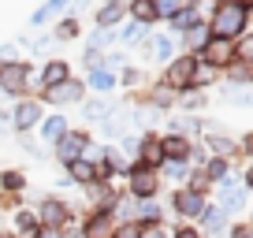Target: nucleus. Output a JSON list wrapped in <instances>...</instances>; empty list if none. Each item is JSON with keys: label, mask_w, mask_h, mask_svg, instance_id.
<instances>
[{"label": "nucleus", "mask_w": 253, "mask_h": 238, "mask_svg": "<svg viewBox=\"0 0 253 238\" xmlns=\"http://www.w3.org/2000/svg\"><path fill=\"white\" fill-rule=\"evenodd\" d=\"M246 23H250V15H246L242 4L220 0V8H216V15H212V34L216 38H235V34L246 30Z\"/></svg>", "instance_id": "nucleus-1"}, {"label": "nucleus", "mask_w": 253, "mask_h": 238, "mask_svg": "<svg viewBox=\"0 0 253 238\" xmlns=\"http://www.w3.org/2000/svg\"><path fill=\"white\" fill-rule=\"evenodd\" d=\"M30 86V64L15 60V64H0V93L4 97H23Z\"/></svg>", "instance_id": "nucleus-2"}, {"label": "nucleus", "mask_w": 253, "mask_h": 238, "mask_svg": "<svg viewBox=\"0 0 253 238\" xmlns=\"http://www.w3.org/2000/svg\"><path fill=\"white\" fill-rule=\"evenodd\" d=\"M194 71H198V56H179V60H168L164 86H168V89H190V86H194Z\"/></svg>", "instance_id": "nucleus-3"}, {"label": "nucleus", "mask_w": 253, "mask_h": 238, "mask_svg": "<svg viewBox=\"0 0 253 238\" xmlns=\"http://www.w3.org/2000/svg\"><path fill=\"white\" fill-rule=\"evenodd\" d=\"M8 119L15 123V130H19V134H26L30 127H38L41 119H45V116H41V101H30V97H23V101H19L15 108L8 112Z\"/></svg>", "instance_id": "nucleus-4"}, {"label": "nucleus", "mask_w": 253, "mask_h": 238, "mask_svg": "<svg viewBox=\"0 0 253 238\" xmlns=\"http://www.w3.org/2000/svg\"><path fill=\"white\" fill-rule=\"evenodd\" d=\"M231 56H235V45H231V38H209V45L201 48V64L209 67H227L231 64Z\"/></svg>", "instance_id": "nucleus-5"}, {"label": "nucleus", "mask_w": 253, "mask_h": 238, "mask_svg": "<svg viewBox=\"0 0 253 238\" xmlns=\"http://www.w3.org/2000/svg\"><path fill=\"white\" fill-rule=\"evenodd\" d=\"M56 145H60V149H56V157H60L63 164H71V160L82 157V149L89 145V138H86V134H71V130H67V134H63Z\"/></svg>", "instance_id": "nucleus-6"}, {"label": "nucleus", "mask_w": 253, "mask_h": 238, "mask_svg": "<svg viewBox=\"0 0 253 238\" xmlns=\"http://www.w3.org/2000/svg\"><path fill=\"white\" fill-rule=\"evenodd\" d=\"M41 93H45V101H48V104H67V101H82V82L67 79V82H60V86H52V89H41Z\"/></svg>", "instance_id": "nucleus-7"}, {"label": "nucleus", "mask_w": 253, "mask_h": 238, "mask_svg": "<svg viewBox=\"0 0 253 238\" xmlns=\"http://www.w3.org/2000/svg\"><path fill=\"white\" fill-rule=\"evenodd\" d=\"M171 205L179 208L182 216H201V212H205V198H201L198 190H179L171 198Z\"/></svg>", "instance_id": "nucleus-8"}, {"label": "nucleus", "mask_w": 253, "mask_h": 238, "mask_svg": "<svg viewBox=\"0 0 253 238\" xmlns=\"http://www.w3.org/2000/svg\"><path fill=\"white\" fill-rule=\"evenodd\" d=\"M71 79V67L63 64V60H48L45 67H41V89H52V86H60V82H67Z\"/></svg>", "instance_id": "nucleus-9"}, {"label": "nucleus", "mask_w": 253, "mask_h": 238, "mask_svg": "<svg viewBox=\"0 0 253 238\" xmlns=\"http://www.w3.org/2000/svg\"><path fill=\"white\" fill-rule=\"evenodd\" d=\"M67 171H71V175H67V183H97V179H101V171H97V167L93 164H89V160H71V164H67Z\"/></svg>", "instance_id": "nucleus-10"}, {"label": "nucleus", "mask_w": 253, "mask_h": 238, "mask_svg": "<svg viewBox=\"0 0 253 238\" xmlns=\"http://www.w3.org/2000/svg\"><path fill=\"white\" fill-rule=\"evenodd\" d=\"M130 190H134L138 198H153V194H157V175L145 171V167H134V171H130Z\"/></svg>", "instance_id": "nucleus-11"}, {"label": "nucleus", "mask_w": 253, "mask_h": 238, "mask_svg": "<svg viewBox=\"0 0 253 238\" xmlns=\"http://www.w3.org/2000/svg\"><path fill=\"white\" fill-rule=\"evenodd\" d=\"M160 149H164V164H168V160H179V164H182V160L190 157V142H186L182 134L160 138Z\"/></svg>", "instance_id": "nucleus-12"}, {"label": "nucleus", "mask_w": 253, "mask_h": 238, "mask_svg": "<svg viewBox=\"0 0 253 238\" xmlns=\"http://www.w3.org/2000/svg\"><path fill=\"white\" fill-rule=\"evenodd\" d=\"M138 164H142L145 171H149V167H160V164H164V149H160V138H145V142H142Z\"/></svg>", "instance_id": "nucleus-13"}, {"label": "nucleus", "mask_w": 253, "mask_h": 238, "mask_svg": "<svg viewBox=\"0 0 253 238\" xmlns=\"http://www.w3.org/2000/svg\"><path fill=\"white\" fill-rule=\"evenodd\" d=\"M123 11H126V4H123V0H108V4H104V8L97 11V26H101V30H112V26H116L119 19H123Z\"/></svg>", "instance_id": "nucleus-14"}, {"label": "nucleus", "mask_w": 253, "mask_h": 238, "mask_svg": "<svg viewBox=\"0 0 253 238\" xmlns=\"http://www.w3.org/2000/svg\"><path fill=\"white\" fill-rule=\"evenodd\" d=\"M67 134V119L56 112V116H48V119H41V138L45 142H60V138Z\"/></svg>", "instance_id": "nucleus-15"}, {"label": "nucleus", "mask_w": 253, "mask_h": 238, "mask_svg": "<svg viewBox=\"0 0 253 238\" xmlns=\"http://www.w3.org/2000/svg\"><path fill=\"white\" fill-rule=\"evenodd\" d=\"M38 223H45V227H56L60 231V223H63V205L60 201H41V212H38Z\"/></svg>", "instance_id": "nucleus-16"}, {"label": "nucleus", "mask_w": 253, "mask_h": 238, "mask_svg": "<svg viewBox=\"0 0 253 238\" xmlns=\"http://www.w3.org/2000/svg\"><path fill=\"white\" fill-rule=\"evenodd\" d=\"M86 238H112V223H108V208H101L97 216L86 220Z\"/></svg>", "instance_id": "nucleus-17"}, {"label": "nucleus", "mask_w": 253, "mask_h": 238, "mask_svg": "<svg viewBox=\"0 0 253 238\" xmlns=\"http://www.w3.org/2000/svg\"><path fill=\"white\" fill-rule=\"evenodd\" d=\"M130 15H134L138 26L157 23V8H153V0H130Z\"/></svg>", "instance_id": "nucleus-18"}, {"label": "nucleus", "mask_w": 253, "mask_h": 238, "mask_svg": "<svg viewBox=\"0 0 253 238\" xmlns=\"http://www.w3.org/2000/svg\"><path fill=\"white\" fill-rule=\"evenodd\" d=\"M15 231H19V238H38L41 235V223H38V216H34V212H19L15 216Z\"/></svg>", "instance_id": "nucleus-19"}, {"label": "nucleus", "mask_w": 253, "mask_h": 238, "mask_svg": "<svg viewBox=\"0 0 253 238\" xmlns=\"http://www.w3.org/2000/svg\"><path fill=\"white\" fill-rule=\"evenodd\" d=\"M223 212H231V208H242V201H246V190H238L235 186V179H223Z\"/></svg>", "instance_id": "nucleus-20"}, {"label": "nucleus", "mask_w": 253, "mask_h": 238, "mask_svg": "<svg viewBox=\"0 0 253 238\" xmlns=\"http://www.w3.org/2000/svg\"><path fill=\"white\" fill-rule=\"evenodd\" d=\"M89 82H93V89H97V93H104V97H108L112 89H116V75H112V71H104V67L89 71Z\"/></svg>", "instance_id": "nucleus-21"}, {"label": "nucleus", "mask_w": 253, "mask_h": 238, "mask_svg": "<svg viewBox=\"0 0 253 238\" xmlns=\"http://www.w3.org/2000/svg\"><path fill=\"white\" fill-rule=\"evenodd\" d=\"M23 186H26V175L23 171H15V167L0 171V190H4V194H15V190H23Z\"/></svg>", "instance_id": "nucleus-22"}, {"label": "nucleus", "mask_w": 253, "mask_h": 238, "mask_svg": "<svg viewBox=\"0 0 253 238\" xmlns=\"http://www.w3.org/2000/svg\"><path fill=\"white\" fill-rule=\"evenodd\" d=\"M153 8H157V19H175L186 8V0H153Z\"/></svg>", "instance_id": "nucleus-23"}, {"label": "nucleus", "mask_w": 253, "mask_h": 238, "mask_svg": "<svg viewBox=\"0 0 253 238\" xmlns=\"http://www.w3.org/2000/svg\"><path fill=\"white\" fill-rule=\"evenodd\" d=\"M149 52H153V60H171L175 45H171V38H153L149 41Z\"/></svg>", "instance_id": "nucleus-24"}, {"label": "nucleus", "mask_w": 253, "mask_h": 238, "mask_svg": "<svg viewBox=\"0 0 253 238\" xmlns=\"http://www.w3.org/2000/svg\"><path fill=\"white\" fill-rule=\"evenodd\" d=\"M194 26H201V19H198V11H190V8H182L179 15H175V30H194Z\"/></svg>", "instance_id": "nucleus-25"}, {"label": "nucleus", "mask_w": 253, "mask_h": 238, "mask_svg": "<svg viewBox=\"0 0 253 238\" xmlns=\"http://www.w3.org/2000/svg\"><path fill=\"white\" fill-rule=\"evenodd\" d=\"M209 38H212V34H209V30H201V26L186 30V45H190V48H198V52H201V48L209 45Z\"/></svg>", "instance_id": "nucleus-26"}, {"label": "nucleus", "mask_w": 253, "mask_h": 238, "mask_svg": "<svg viewBox=\"0 0 253 238\" xmlns=\"http://www.w3.org/2000/svg\"><path fill=\"white\" fill-rule=\"evenodd\" d=\"M235 60H242V64H253V34H246V38L235 45Z\"/></svg>", "instance_id": "nucleus-27"}, {"label": "nucleus", "mask_w": 253, "mask_h": 238, "mask_svg": "<svg viewBox=\"0 0 253 238\" xmlns=\"http://www.w3.org/2000/svg\"><path fill=\"white\" fill-rule=\"evenodd\" d=\"M82 112H86L89 119H104V116H112V104H108V101H89Z\"/></svg>", "instance_id": "nucleus-28"}, {"label": "nucleus", "mask_w": 253, "mask_h": 238, "mask_svg": "<svg viewBox=\"0 0 253 238\" xmlns=\"http://www.w3.org/2000/svg\"><path fill=\"white\" fill-rule=\"evenodd\" d=\"M56 38L60 41H75L79 38V23H75V19H63V23L56 26Z\"/></svg>", "instance_id": "nucleus-29"}, {"label": "nucleus", "mask_w": 253, "mask_h": 238, "mask_svg": "<svg viewBox=\"0 0 253 238\" xmlns=\"http://www.w3.org/2000/svg\"><path fill=\"white\" fill-rule=\"evenodd\" d=\"M209 179H216V183L227 179V160H223V157H216L212 164H209Z\"/></svg>", "instance_id": "nucleus-30"}, {"label": "nucleus", "mask_w": 253, "mask_h": 238, "mask_svg": "<svg viewBox=\"0 0 253 238\" xmlns=\"http://www.w3.org/2000/svg\"><path fill=\"white\" fill-rule=\"evenodd\" d=\"M209 145H212L216 157H227V153L235 149V142H231V138H209Z\"/></svg>", "instance_id": "nucleus-31"}, {"label": "nucleus", "mask_w": 253, "mask_h": 238, "mask_svg": "<svg viewBox=\"0 0 253 238\" xmlns=\"http://www.w3.org/2000/svg\"><path fill=\"white\" fill-rule=\"evenodd\" d=\"M175 101V93H171V89H168V86H157V89H153V104H160V108H168V104H171Z\"/></svg>", "instance_id": "nucleus-32"}, {"label": "nucleus", "mask_w": 253, "mask_h": 238, "mask_svg": "<svg viewBox=\"0 0 253 238\" xmlns=\"http://www.w3.org/2000/svg\"><path fill=\"white\" fill-rule=\"evenodd\" d=\"M223 97L231 104H253V93H242V89H223Z\"/></svg>", "instance_id": "nucleus-33"}, {"label": "nucleus", "mask_w": 253, "mask_h": 238, "mask_svg": "<svg viewBox=\"0 0 253 238\" xmlns=\"http://www.w3.org/2000/svg\"><path fill=\"white\" fill-rule=\"evenodd\" d=\"M112 238H142V227H138V223H123Z\"/></svg>", "instance_id": "nucleus-34"}, {"label": "nucleus", "mask_w": 253, "mask_h": 238, "mask_svg": "<svg viewBox=\"0 0 253 238\" xmlns=\"http://www.w3.org/2000/svg\"><path fill=\"white\" fill-rule=\"evenodd\" d=\"M201 216H205V223H209V227H220V223H223V208H205Z\"/></svg>", "instance_id": "nucleus-35"}, {"label": "nucleus", "mask_w": 253, "mask_h": 238, "mask_svg": "<svg viewBox=\"0 0 253 238\" xmlns=\"http://www.w3.org/2000/svg\"><path fill=\"white\" fill-rule=\"evenodd\" d=\"M19 60V48L15 45H0V64H15Z\"/></svg>", "instance_id": "nucleus-36"}, {"label": "nucleus", "mask_w": 253, "mask_h": 238, "mask_svg": "<svg viewBox=\"0 0 253 238\" xmlns=\"http://www.w3.org/2000/svg\"><path fill=\"white\" fill-rule=\"evenodd\" d=\"M142 38H145V26H138V23L123 30V41H142Z\"/></svg>", "instance_id": "nucleus-37"}, {"label": "nucleus", "mask_w": 253, "mask_h": 238, "mask_svg": "<svg viewBox=\"0 0 253 238\" xmlns=\"http://www.w3.org/2000/svg\"><path fill=\"white\" fill-rule=\"evenodd\" d=\"M201 101H205V97H194V93H186V97H182V104H186V108H201Z\"/></svg>", "instance_id": "nucleus-38"}, {"label": "nucleus", "mask_w": 253, "mask_h": 238, "mask_svg": "<svg viewBox=\"0 0 253 238\" xmlns=\"http://www.w3.org/2000/svg\"><path fill=\"white\" fill-rule=\"evenodd\" d=\"M157 216H160V212H157V205H142V220H149V223H153Z\"/></svg>", "instance_id": "nucleus-39"}, {"label": "nucleus", "mask_w": 253, "mask_h": 238, "mask_svg": "<svg viewBox=\"0 0 253 238\" xmlns=\"http://www.w3.org/2000/svg\"><path fill=\"white\" fill-rule=\"evenodd\" d=\"M38 238H60V231H56V227H41Z\"/></svg>", "instance_id": "nucleus-40"}, {"label": "nucleus", "mask_w": 253, "mask_h": 238, "mask_svg": "<svg viewBox=\"0 0 253 238\" xmlns=\"http://www.w3.org/2000/svg\"><path fill=\"white\" fill-rule=\"evenodd\" d=\"M235 238H253V227H238V231H235Z\"/></svg>", "instance_id": "nucleus-41"}, {"label": "nucleus", "mask_w": 253, "mask_h": 238, "mask_svg": "<svg viewBox=\"0 0 253 238\" xmlns=\"http://www.w3.org/2000/svg\"><path fill=\"white\" fill-rule=\"evenodd\" d=\"M175 238H201V235H198V231H179Z\"/></svg>", "instance_id": "nucleus-42"}, {"label": "nucleus", "mask_w": 253, "mask_h": 238, "mask_svg": "<svg viewBox=\"0 0 253 238\" xmlns=\"http://www.w3.org/2000/svg\"><path fill=\"white\" fill-rule=\"evenodd\" d=\"M246 186H250V190H253V167H250V175H246Z\"/></svg>", "instance_id": "nucleus-43"}, {"label": "nucleus", "mask_w": 253, "mask_h": 238, "mask_svg": "<svg viewBox=\"0 0 253 238\" xmlns=\"http://www.w3.org/2000/svg\"><path fill=\"white\" fill-rule=\"evenodd\" d=\"M246 149H250V153H253V134H246Z\"/></svg>", "instance_id": "nucleus-44"}, {"label": "nucleus", "mask_w": 253, "mask_h": 238, "mask_svg": "<svg viewBox=\"0 0 253 238\" xmlns=\"http://www.w3.org/2000/svg\"><path fill=\"white\" fill-rule=\"evenodd\" d=\"M145 238H164V235H160V231H149V235H145Z\"/></svg>", "instance_id": "nucleus-45"}, {"label": "nucleus", "mask_w": 253, "mask_h": 238, "mask_svg": "<svg viewBox=\"0 0 253 238\" xmlns=\"http://www.w3.org/2000/svg\"><path fill=\"white\" fill-rule=\"evenodd\" d=\"M0 138H4V123H0Z\"/></svg>", "instance_id": "nucleus-46"}, {"label": "nucleus", "mask_w": 253, "mask_h": 238, "mask_svg": "<svg viewBox=\"0 0 253 238\" xmlns=\"http://www.w3.org/2000/svg\"><path fill=\"white\" fill-rule=\"evenodd\" d=\"M186 4H190V0H186Z\"/></svg>", "instance_id": "nucleus-47"}]
</instances>
